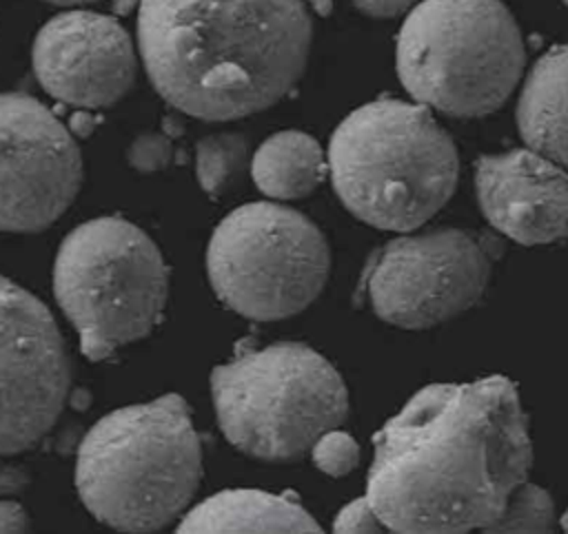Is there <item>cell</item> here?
I'll return each instance as SVG.
<instances>
[{
    "label": "cell",
    "mask_w": 568,
    "mask_h": 534,
    "mask_svg": "<svg viewBox=\"0 0 568 534\" xmlns=\"http://www.w3.org/2000/svg\"><path fill=\"white\" fill-rule=\"evenodd\" d=\"M373 443L366 499L393 532L486 530L532 463L517 386L501 374L422 388Z\"/></svg>",
    "instance_id": "1"
},
{
    "label": "cell",
    "mask_w": 568,
    "mask_h": 534,
    "mask_svg": "<svg viewBox=\"0 0 568 534\" xmlns=\"http://www.w3.org/2000/svg\"><path fill=\"white\" fill-rule=\"evenodd\" d=\"M331 0H140L138 49L155 91L200 120H237L302 78Z\"/></svg>",
    "instance_id": "2"
},
{
    "label": "cell",
    "mask_w": 568,
    "mask_h": 534,
    "mask_svg": "<svg viewBox=\"0 0 568 534\" xmlns=\"http://www.w3.org/2000/svg\"><path fill=\"white\" fill-rule=\"evenodd\" d=\"M200 474V439L175 392L102 417L84 434L75 461L87 510L126 532L169 525L191 503Z\"/></svg>",
    "instance_id": "3"
},
{
    "label": "cell",
    "mask_w": 568,
    "mask_h": 534,
    "mask_svg": "<svg viewBox=\"0 0 568 534\" xmlns=\"http://www.w3.org/2000/svg\"><path fill=\"white\" fill-rule=\"evenodd\" d=\"M328 171L337 197L357 219L408 233L450 199L459 160L428 106L382 97L339 122L328 144Z\"/></svg>",
    "instance_id": "4"
},
{
    "label": "cell",
    "mask_w": 568,
    "mask_h": 534,
    "mask_svg": "<svg viewBox=\"0 0 568 534\" xmlns=\"http://www.w3.org/2000/svg\"><path fill=\"white\" fill-rule=\"evenodd\" d=\"M395 60L404 89L419 104L477 117L513 93L526 47L499 0H419L399 29Z\"/></svg>",
    "instance_id": "5"
},
{
    "label": "cell",
    "mask_w": 568,
    "mask_h": 534,
    "mask_svg": "<svg viewBox=\"0 0 568 534\" xmlns=\"http://www.w3.org/2000/svg\"><path fill=\"white\" fill-rule=\"evenodd\" d=\"M211 397L224 437L262 461L300 459L348 414L339 372L293 341L240 350L211 372Z\"/></svg>",
    "instance_id": "6"
},
{
    "label": "cell",
    "mask_w": 568,
    "mask_h": 534,
    "mask_svg": "<svg viewBox=\"0 0 568 534\" xmlns=\"http://www.w3.org/2000/svg\"><path fill=\"white\" fill-rule=\"evenodd\" d=\"M53 292L89 359L146 337L162 317L169 268L135 224L109 215L73 228L53 264Z\"/></svg>",
    "instance_id": "7"
},
{
    "label": "cell",
    "mask_w": 568,
    "mask_h": 534,
    "mask_svg": "<svg viewBox=\"0 0 568 534\" xmlns=\"http://www.w3.org/2000/svg\"><path fill=\"white\" fill-rule=\"evenodd\" d=\"M328 268L331 250L322 230L302 213L271 202L231 210L206 248L215 295L257 321L304 310L322 292Z\"/></svg>",
    "instance_id": "8"
},
{
    "label": "cell",
    "mask_w": 568,
    "mask_h": 534,
    "mask_svg": "<svg viewBox=\"0 0 568 534\" xmlns=\"http://www.w3.org/2000/svg\"><path fill=\"white\" fill-rule=\"evenodd\" d=\"M495 255L490 239L462 228L399 235L371 255L359 288L379 319L428 328L484 295Z\"/></svg>",
    "instance_id": "9"
},
{
    "label": "cell",
    "mask_w": 568,
    "mask_h": 534,
    "mask_svg": "<svg viewBox=\"0 0 568 534\" xmlns=\"http://www.w3.org/2000/svg\"><path fill=\"white\" fill-rule=\"evenodd\" d=\"M69 357L49 308L0 275V454L40 441L69 392Z\"/></svg>",
    "instance_id": "10"
},
{
    "label": "cell",
    "mask_w": 568,
    "mask_h": 534,
    "mask_svg": "<svg viewBox=\"0 0 568 534\" xmlns=\"http://www.w3.org/2000/svg\"><path fill=\"white\" fill-rule=\"evenodd\" d=\"M82 182L71 131L36 97L0 93V230L51 226Z\"/></svg>",
    "instance_id": "11"
},
{
    "label": "cell",
    "mask_w": 568,
    "mask_h": 534,
    "mask_svg": "<svg viewBox=\"0 0 568 534\" xmlns=\"http://www.w3.org/2000/svg\"><path fill=\"white\" fill-rule=\"evenodd\" d=\"M33 73L55 100L78 109L115 104L135 80V49L124 27L95 11H64L36 35Z\"/></svg>",
    "instance_id": "12"
},
{
    "label": "cell",
    "mask_w": 568,
    "mask_h": 534,
    "mask_svg": "<svg viewBox=\"0 0 568 534\" xmlns=\"http://www.w3.org/2000/svg\"><path fill=\"white\" fill-rule=\"evenodd\" d=\"M484 217L519 244L568 237V168L532 148L484 155L475 166Z\"/></svg>",
    "instance_id": "13"
},
{
    "label": "cell",
    "mask_w": 568,
    "mask_h": 534,
    "mask_svg": "<svg viewBox=\"0 0 568 534\" xmlns=\"http://www.w3.org/2000/svg\"><path fill=\"white\" fill-rule=\"evenodd\" d=\"M517 126L528 148L568 168V44H557L530 69Z\"/></svg>",
    "instance_id": "14"
},
{
    "label": "cell",
    "mask_w": 568,
    "mask_h": 534,
    "mask_svg": "<svg viewBox=\"0 0 568 534\" xmlns=\"http://www.w3.org/2000/svg\"><path fill=\"white\" fill-rule=\"evenodd\" d=\"M180 532H320V523L295 501L260 490H226L195 505Z\"/></svg>",
    "instance_id": "15"
},
{
    "label": "cell",
    "mask_w": 568,
    "mask_h": 534,
    "mask_svg": "<svg viewBox=\"0 0 568 534\" xmlns=\"http://www.w3.org/2000/svg\"><path fill=\"white\" fill-rule=\"evenodd\" d=\"M255 186L273 199H297L326 175L322 146L302 131H280L264 140L251 160Z\"/></svg>",
    "instance_id": "16"
},
{
    "label": "cell",
    "mask_w": 568,
    "mask_h": 534,
    "mask_svg": "<svg viewBox=\"0 0 568 534\" xmlns=\"http://www.w3.org/2000/svg\"><path fill=\"white\" fill-rule=\"evenodd\" d=\"M248 160L246 137L240 133H213L200 140L195 173L209 195L224 193L244 171Z\"/></svg>",
    "instance_id": "17"
},
{
    "label": "cell",
    "mask_w": 568,
    "mask_h": 534,
    "mask_svg": "<svg viewBox=\"0 0 568 534\" xmlns=\"http://www.w3.org/2000/svg\"><path fill=\"white\" fill-rule=\"evenodd\" d=\"M552 525L555 507L550 494L535 483L521 481L486 532H548Z\"/></svg>",
    "instance_id": "18"
},
{
    "label": "cell",
    "mask_w": 568,
    "mask_h": 534,
    "mask_svg": "<svg viewBox=\"0 0 568 534\" xmlns=\"http://www.w3.org/2000/svg\"><path fill=\"white\" fill-rule=\"evenodd\" d=\"M313 463L328 476H344L359 463V445L344 430L331 428L311 445Z\"/></svg>",
    "instance_id": "19"
},
{
    "label": "cell",
    "mask_w": 568,
    "mask_h": 534,
    "mask_svg": "<svg viewBox=\"0 0 568 534\" xmlns=\"http://www.w3.org/2000/svg\"><path fill=\"white\" fill-rule=\"evenodd\" d=\"M171 140L164 133H144L129 146V164L140 173H153L169 164Z\"/></svg>",
    "instance_id": "20"
},
{
    "label": "cell",
    "mask_w": 568,
    "mask_h": 534,
    "mask_svg": "<svg viewBox=\"0 0 568 534\" xmlns=\"http://www.w3.org/2000/svg\"><path fill=\"white\" fill-rule=\"evenodd\" d=\"M335 532H384L386 525L379 521L366 496H359L344 505L333 523Z\"/></svg>",
    "instance_id": "21"
},
{
    "label": "cell",
    "mask_w": 568,
    "mask_h": 534,
    "mask_svg": "<svg viewBox=\"0 0 568 534\" xmlns=\"http://www.w3.org/2000/svg\"><path fill=\"white\" fill-rule=\"evenodd\" d=\"M419 0H353V4L373 18H393L410 11Z\"/></svg>",
    "instance_id": "22"
},
{
    "label": "cell",
    "mask_w": 568,
    "mask_h": 534,
    "mask_svg": "<svg viewBox=\"0 0 568 534\" xmlns=\"http://www.w3.org/2000/svg\"><path fill=\"white\" fill-rule=\"evenodd\" d=\"M29 518L16 501H0V532H24Z\"/></svg>",
    "instance_id": "23"
},
{
    "label": "cell",
    "mask_w": 568,
    "mask_h": 534,
    "mask_svg": "<svg viewBox=\"0 0 568 534\" xmlns=\"http://www.w3.org/2000/svg\"><path fill=\"white\" fill-rule=\"evenodd\" d=\"M98 122H100V120H98L89 109H82V111H78V113H73V115H71L69 129H71V133H73V135L87 137V135L95 129V124H98Z\"/></svg>",
    "instance_id": "24"
},
{
    "label": "cell",
    "mask_w": 568,
    "mask_h": 534,
    "mask_svg": "<svg viewBox=\"0 0 568 534\" xmlns=\"http://www.w3.org/2000/svg\"><path fill=\"white\" fill-rule=\"evenodd\" d=\"M47 2H53V4H62V7H67V4H84V2H95V0H47Z\"/></svg>",
    "instance_id": "25"
},
{
    "label": "cell",
    "mask_w": 568,
    "mask_h": 534,
    "mask_svg": "<svg viewBox=\"0 0 568 534\" xmlns=\"http://www.w3.org/2000/svg\"><path fill=\"white\" fill-rule=\"evenodd\" d=\"M561 527H564V530H568V510H566V512H564V516H561Z\"/></svg>",
    "instance_id": "26"
},
{
    "label": "cell",
    "mask_w": 568,
    "mask_h": 534,
    "mask_svg": "<svg viewBox=\"0 0 568 534\" xmlns=\"http://www.w3.org/2000/svg\"><path fill=\"white\" fill-rule=\"evenodd\" d=\"M564 2H566V4H568V0H564Z\"/></svg>",
    "instance_id": "27"
}]
</instances>
